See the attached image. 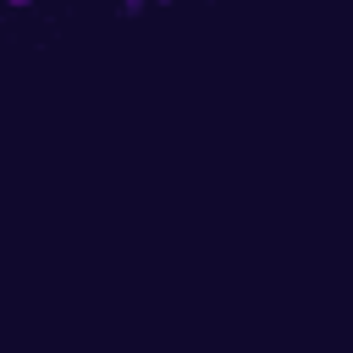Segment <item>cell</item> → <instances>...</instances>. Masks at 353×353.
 <instances>
[{"label": "cell", "mask_w": 353, "mask_h": 353, "mask_svg": "<svg viewBox=\"0 0 353 353\" xmlns=\"http://www.w3.org/2000/svg\"><path fill=\"white\" fill-rule=\"evenodd\" d=\"M11 6H28V0H11Z\"/></svg>", "instance_id": "1"}]
</instances>
